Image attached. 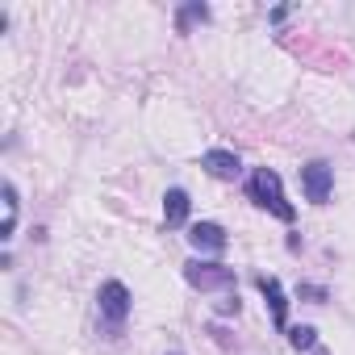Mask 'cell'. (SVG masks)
Wrapping results in <instances>:
<instances>
[{"mask_svg":"<svg viewBox=\"0 0 355 355\" xmlns=\"http://www.w3.org/2000/svg\"><path fill=\"white\" fill-rule=\"evenodd\" d=\"M167 355H184V351H167Z\"/></svg>","mask_w":355,"mask_h":355,"instance_id":"13","label":"cell"},{"mask_svg":"<svg viewBox=\"0 0 355 355\" xmlns=\"http://www.w3.org/2000/svg\"><path fill=\"white\" fill-rule=\"evenodd\" d=\"M189 243H193V251H201V255H222V251H226V230H222L218 222H193V226H189Z\"/></svg>","mask_w":355,"mask_h":355,"instance_id":"6","label":"cell"},{"mask_svg":"<svg viewBox=\"0 0 355 355\" xmlns=\"http://www.w3.org/2000/svg\"><path fill=\"white\" fill-rule=\"evenodd\" d=\"M214 13H209V5H197V0H193V5H184L180 13H175V30H180V34H189L193 30V21H209Z\"/></svg>","mask_w":355,"mask_h":355,"instance_id":"9","label":"cell"},{"mask_svg":"<svg viewBox=\"0 0 355 355\" xmlns=\"http://www.w3.org/2000/svg\"><path fill=\"white\" fill-rule=\"evenodd\" d=\"M130 309H134V297H130V288H125L121 280H105V284L96 288V313H101V322L109 326V334H117V330L125 326Z\"/></svg>","mask_w":355,"mask_h":355,"instance_id":"2","label":"cell"},{"mask_svg":"<svg viewBox=\"0 0 355 355\" xmlns=\"http://www.w3.org/2000/svg\"><path fill=\"white\" fill-rule=\"evenodd\" d=\"M13 230H17V189L5 180V230H0V239H13Z\"/></svg>","mask_w":355,"mask_h":355,"instance_id":"10","label":"cell"},{"mask_svg":"<svg viewBox=\"0 0 355 355\" xmlns=\"http://www.w3.org/2000/svg\"><path fill=\"white\" fill-rule=\"evenodd\" d=\"M189 209H193V197L184 189H167L163 193V226H184L189 222Z\"/></svg>","mask_w":355,"mask_h":355,"instance_id":"8","label":"cell"},{"mask_svg":"<svg viewBox=\"0 0 355 355\" xmlns=\"http://www.w3.org/2000/svg\"><path fill=\"white\" fill-rule=\"evenodd\" d=\"M301 189H305V201L309 205H326L330 193H334V167L326 159H313L301 167Z\"/></svg>","mask_w":355,"mask_h":355,"instance_id":"4","label":"cell"},{"mask_svg":"<svg viewBox=\"0 0 355 355\" xmlns=\"http://www.w3.org/2000/svg\"><path fill=\"white\" fill-rule=\"evenodd\" d=\"M184 280L193 288H201V293H234V284H239L234 268L214 263V259H189L184 263Z\"/></svg>","mask_w":355,"mask_h":355,"instance_id":"3","label":"cell"},{"mask_svg":"<svg viewBox=\"0 0 355 355\" xmlns=\"http://www.w3.org/2000/svg\"><path fill=\"white\" fill-rule=\"evenodd\" d=\"M201 167L214 175V180H239V171H243V159L234 155V150H205L201 155Z\"/></svg>","mask_w":355,"mask_h":355,"instance_id":"7","label":"cell"},{"mask_svg":"<svg viewBox=\"0 0 355 355\" xmlns=\"http://www.w3.org/2000/svg\"><path fill=\"white\" fill-rule=\"evenodd\" d=\"M288 343H293L297 351H313V355L322 351V343H318V330H313V326H293V330H288Z\"/></svg>","mask_w":355,"mask_h":355,"instance_id":"11","label":"cell"},{"mask_svg":"<svg viewBox=\"0 0 355 355\" xmlns=\"http://www.w3.org/2000/svg\"><path fill=\"white\" fill-rule=\"evenodd\" d=\"M247 197H251L259 209L276 214L280 222H297V209H293V205H288V197H284V180H280V171H272V167H255V171L247 175Z\"/></svg>","mask_w":355,"mask_h":355,"instance_id":"1","label":"cell"},{"mask_svg":"<svg viewBox=\"0 0 355 355\" xmlns=\"http://www.w3.org/2000/svg\"><path fill=\"white\" fill-rule=\"evenodd\" d=\"M255 288H259V293H263V301H268L272 326H276V330H288V297H284L280 280H276V276H255Z\"/></svg>","mask_w":355,"mask_h":355,"instance_id":"5","label":"cell"},{"mask_svg":"<svg viewBox=\"0 0 355 355\" xmlns=\"http://www.w3.org/2000/svg\"><path fill=\"white\" fill-rule=\"evenodd\" d=\"M297 297H309V301H318V305H322V301H326L330 293H326L322 284H301V288H297Z\"/></svg>","mask_w":355,"mask_h":355,"instance_id":"12","label":"cell"}]
</instances>
